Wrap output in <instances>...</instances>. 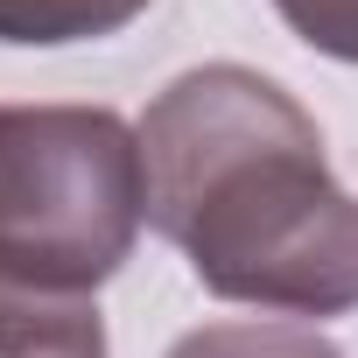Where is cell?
<instances>
[{"mask_svg":"<svg viewBox=\"0 0 358 358\" xmlns=\"http://www.w3.org/2000/svg\"><path fill=\"white\" fill-rule=\"evenodd\" d=\"M148 225L190 274L274 316L358 309V197L316 120L246 64L183 71L141 120Z\"/></svg>","mask_w":358,"mask_h":358,"instance_id":"1","label":"cell"},{"mask_svg":"<svg viewBox=\"0 0 358 358\" xmlns=\"http://www.w3.org/2000/svg\"><path fill=\"white\" fill-rule=\"evenodd\" d=\"M141 225V127L106 106H0V274L99 295Z\"/></svg>","mask_w":358,"mask_h":358,"instance_id":"2","label":"cell"},{"mask_svg":"<svg viewBox=\"0 0 358 358\" xmlns=\"http://www.w3.org/2000/svg\"><path fill=\"white\" fill-rule=\"evenodd\" d=\"M148 0H0V43L22 50H64V43H99L120 36Z\"/></svg>","mask_w":358,"mask_h":358,"instance_id":"3","label":"cell"},{"mask_svg":"<svg viewBox=\"0 0 358 358\" xmlns=\"http://www.w3.org/2000/svg\"><path fill=\"white\" fill-rule=\"evenodd\" d=\"M169 358H344V351L302 323H204L176 337Z\"/></svg>","mask_w":358,"mask_h":358,"instance_id":"4","label":"cell"},{"mask_svg":"<svg viewBox=\"0 0 358 358\" xmlns=\"http://www.w3.org/2000/svg\"><path fill=\"white\" fill-rule=\"evenodd\" d=\"M274 8L309 50H323L337 64H358V0H274Z\"/></svg>","mask_w":358,"mask_h":358,"instance_id":"5","label":"cell"}]
</instances>
